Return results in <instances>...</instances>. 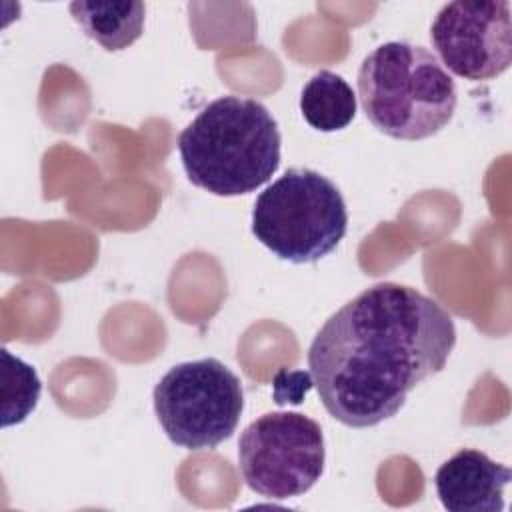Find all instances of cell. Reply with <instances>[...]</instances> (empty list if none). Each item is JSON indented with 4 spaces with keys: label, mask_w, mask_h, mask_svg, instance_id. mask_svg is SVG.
Instances as JSON below:
<instances>
[{
    "label": "cell",
    "mask_w": 512,
    "mask_h": 512,
    "mask_svg": "<svg viewBox=\"0 0 512 512\" xmlns=\"http://www.w3.org/2000/svg\"><path fill=\"white\" fill-rule=\"evenodd\" d=\"M510 478V468L480 450L464 448L438 468L434 486L450 512H500Z\"/></svg>",
    "instance_id": "cell-8"
},
{
    "label": "cell",
    "mask_w": 512,
    "mask_h": 512,
    "mask_svg": "<svg viewBox=\"0 0 512 512\" xmlns=\"http://www.w3.org/2000/svg\"><path fill=\"white\" fill-rule=\"evenodd\" d=\"M242 410V384L216 358L176 364L154 386L156 418L170 442L186 450H208L228 440Z\"/></svg>",
    "instance_id": "cell-5"
},
{
    "label": "cell",
    "mask_w": 512,
    "mask_h": 512,
    "mask_svg": "<svg viewBox=\"0 0 512 512\" xmlns=\"http://www.w3.org/2000/svg\"><path fill=\"white\" fill-rule=\"evenodd\" d=\"M70 14L104 50L118 52L142 36L146 6L130 0L72 2Z\"/></svg>",
    "instance_id": "cell-9"
},
{
    "label": "cell",
    "mask_w": 512,
    "mask_h": 512,
    "mask_svg": "<svg viewBox=\"0 0 512 512\" xmlns=\"http://www.w3.org/2000/svg\"><path fill=\"white\" fill-rule=\"evenodd\" d=\"M430 40L442 64L456 76L492 80L512 62L510 2H450L436 14Z\"/></svg>",
    "instance_id": "cell-7"
},
{
    "label": "cell",
    "mask_w": 512,
    "mask_h": 512,
    "mask_svg": "<svg viewBox=\"0 0 512 512\" xmlns=\"http://www.w3.org/2000/svg\"><path fill=\"white\" fill-rule=\"evenodd\" d=\"M348 228L346 202L336 184L310 168H290L258 194L252 234L274 256L312 264L328 256Z\"/></svg>",
    "instance_id": "cell-4"
},
{
    "label": "cell",
    "mask_w": 512,
    "mask_h": 512,
    "mask_svg": "<svg viewBox=\"0 0 512 512\" xmlns=\"http://www.w3.org/2000/svg\"><path fill=\"white\" fill-rule=\"evenodd\" d=\"M280 130L264 104L222 96L180 132L188 180L216 196H240L266 184L280 166Z\"/></svg>",
    "instance_id": "cell-2"
},
{
    "label": "cell",
    "mask_w": 512,
    "mask_h": 512,
    "mask_svg": "<svg viewBox=\"0 0 512 512\" xmlns=\"http://www.w3.org/2000/svg\"><path fill=\"white\" fill-rule=\"evenodd\" d=\"M4 376L12 378V382L4 380V426L22 422L38 404L40 396V380L34 368L20 358H14L8 350H2Z\"/></svg>",
    "instance_id": "cell-11"
},
{
    "label": "cell",
    "mask_w": 512,
    "mask_h": 512,
    "mask_svg": "<svg viewBox=\"0 0 512 512\" xmlns=\"http://www.w3.org/2000/svg\"><path fill=\"white\" fill-rule=\"evenodd\" d=\"M300 112L312 128L336 132L354 120L356 94L342 76L320 70L302 88Z\"/></svg>",
    "instance_id": "cell-10"
},
{
    "label": "cell",
    "mask_w": 512,
    "mask_h": 512,
    "mask_svg": "<svg viewBox=\"0 0 512 512\" xmlns=\"http://www.w3.org/2000/svg\"><path fill=\"white\" fill-rule=\"evenodd\" d=\"M358 96L366 118L396 140H424L454 116L458 94L452 76L424 46L386 42L358 70Z\"/></svg>",
    "instance_id": "cell-3"
},
{
    "label": "cell",
    "mask_w": 512,
    "mask_h": 512,
    "mask_svg": "<svg viewBox=\"0 0 512 512\" xmlns=\"http://www.w3.org/2000/svg\"><path fill=\"white\" fill-rule=\"evenodd\" d=\"M454 344V320L436 300L412 286L380 282L324 322L310 344L308 368L332 418L370 428L436 376Z\"/></svg>",
    "instance_id": "cell-1"
},
{
    "label": "cell",
    "mask_w": 512,
    "mask_h": 512,
    "mask_svg": "<svg viewBox=\"0 0 512 512\" xmlns=\"http://www.w3.org/2000/svg\"><path fill=\"white\" fill-rule=\"evenodd\" d=\"M324 434L300 412H268L248 424L238 440V466L250 490L270 500L296 498L322 476Z\"/></svg>",
    "instance_id": "cell-6"
}]
</instances>
